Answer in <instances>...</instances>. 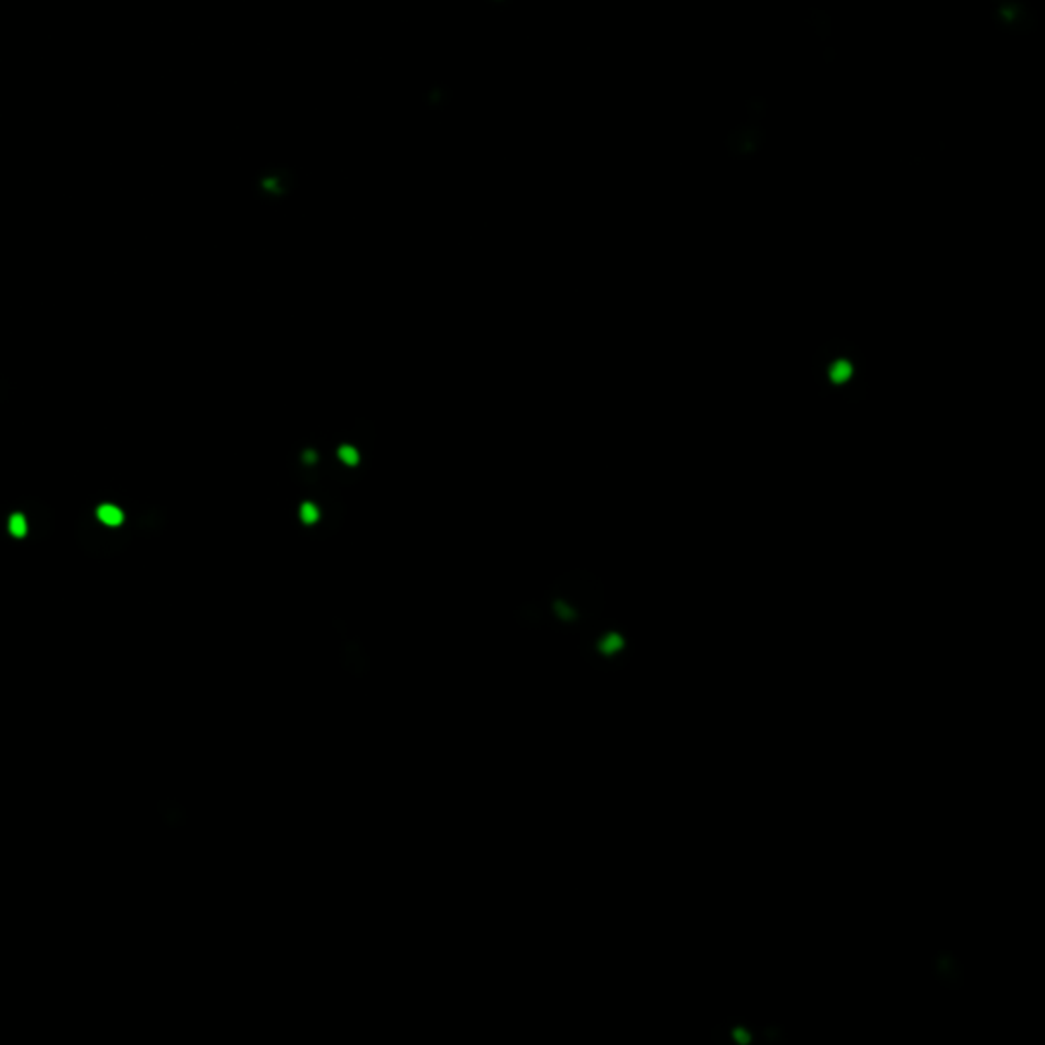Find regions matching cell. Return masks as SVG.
<instances>
[{"label": "cell", "instance_id": "6da1fadb", "mask_svg": "<svg viewBox=\"0 0 1045 1045\" xmlns=\"http://www.w3.org/2000/svg\"><path fill=\"white\" fill-rule=\"evenodd\" d=\"M603 605V586L586 570H574L556 580L543 601L546 622H551L565 631L594 622Z\"/></svg>", "mask_w": 1045, "mask_h": 1045}, {"label": "cell", "instance_id": "7a4b0ae2", "mask_svg": "<svg viewBox=\"0 0 1045 1045\" xmlns=\"http://www.w3.org/2000/svg\"><path fill=\"white\" fill-rule=\"evenodd\" d=\"M862 350L846 338H834L823 343L813 355V376L821 396H844V378L866 388L862 378Z\"/></svg>", "mask_w": 1045, "mask_h": 1045}, {"label": "cell", "instance_id": "3957f363", "mask_svg": "<svg viewBox=\"0 0 1045 1045\" xmlns=\"http://www.w3.org/2000/svg\"><path fill=\"white\" fill-rule=\"evenodd\" d=\"M350 436L338 438V448H327L326 479L336 486H352L362 479L367 466H362V452L372 450L374 446V425L366 419H358Z\"/></svg>", "mask_w": 1045, "mask_h": 1045}, {"label": "cell", "instance_id": "277c9868", "mask_svg": "<svg viewBox=\"0 0 1045 1045\" xmlns=\"http://www.w3.org/2000/svg\"><path fill=\"white\" fill-rule=\"evenodd\" d=\"M345 503L341 501L340 491L336 484L326 481L309 488L298 498V519L311 525L317 522L319 531L315 539H327L336 536L345 521Z\"/></svg>", "mask_w": 1045, "mask_h": 1045}, {"label": "cell", "instance_id": "5b68a950", "mask_svg": "<svg viewBox=\"0 0 1045 1045\" xmlns=\"http://www.w3.org/2000/svg\"><path fill=\"white\" fill-rule=\"evenodd\" d=\"M582 651L598 670H617L631 656V646L625 627L608 622L594 627L593 634L586 636Z\"/></svg>", "mask_w": 1045, "mask_h": 1045}, {"label": "cell", "instance_id": "8992f818", "mask_svg": "<svg viewBox=\"0 0 1045 1045\" xmlns=\"http://www.w3.org/2000/svg\"><path fill=\"white\" fill-rule=\"evenodd\" d=\"M326 441L307 438L298 441L290 453V474L300 488L309 491L326 481Z\"/></svg>", "mask_w": 1045, "mask_h": 1045}, {"label": "cell", "instance_id": "52a82bcc", "mask_svg": "<svg viewBox=\"0 0 1045 1045\" xmlns=\"http://www.w3.org/2000/svg\"><path fill=\"white\" fill-rule=\"evenodd\" d=\"M992 21L1007 33L1025 35L1037 28V14L1027 0H992Z\"/></svg>", "mask_w": 1045, "mask_h": 1045}, {"label": "cell", "instance_id": "ba28073f", "mask_svg": "<svg viewBox=\"0 0 1045 1045\" xmlns=\"http://www.w3.org/2000/svg\"><path fill=\"white\" fill-rule=\"evenodd\" d=\"M297 184V176L288 168H272L257 176L255 193L257 197L278 202L293 193Z\"/></svg>", "mask_w": 1045, "mask_h": 1045}, {"label": "cell", "instance_id": "9c48e42d", "mask_svg": "<svg viewBox=\"0 0 1045 1045\" xmlns=\"http://www.w3.org/2000/svg\"><path fill=\"white\" fill-rule=\"evenodd\" d=\"M763 143V131L756 125H744V128L735 129L732 133V138L727 140V147L732 152V156L737 157H748L754 156Z\"/></svg>", "mask_w": 1045, "mask_h": 1045}, {"label": "cell", "instance_id": "30bf717a", "mask_svg": "<svg viewBox=\"0 0 1045 1045\" xmlns=\"http://www.w3.org/2000/svg\"><path fill=\"white\" fill-rule=\"evenodd\" d=\"M517 619L527 625V627H539L546 623V608H543V603H525L519 610H517Z\"/></svg>", "mask_w": 1045, "mask_h": 1045}, {"label": "cell", "instance_id": "8fae6325", "mask_svg": "<svg viewBox=\"0 0 1045 1045\" xmlns=\"http://www.w3.org/2000/svg\"><path fill=\"white\" fill-rule=\"evenodd\" d=\"M717 1030L729 1033V1040H732V1042H741V1044L748 1042L749 1027L748 1025H744L741 1021H729L727 1027H717Z\"/></svg>", "mask_w": 1045, "mask_h": 1045}, {"label": "cell", "instance_id": "7c38bea8", "mask_svg": "<svg viewBox=\"0 0 1045 1045\" xmlns=\"http://www.w3.org/2000/svg\"><path fill=\"white\" fill-rule=\"evenodd\" d=\"M2 388H7V386H4V384H0V398H4V393H2Z\"/></svg>", "mask_w": 1045, "mask_h": 1045}]
</instances>
